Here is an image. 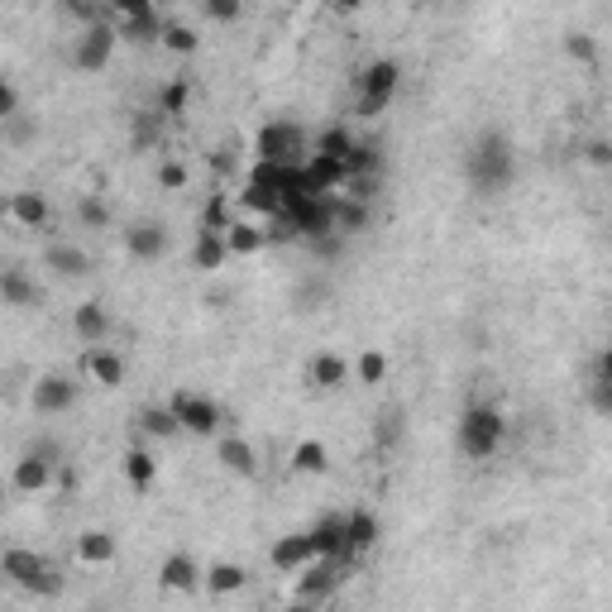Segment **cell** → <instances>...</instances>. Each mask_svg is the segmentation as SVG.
<instances>
[{
  "label": "cell",
  "mask_w": 612,
  "mask_h": 612,
  "mask_svg": "<svg viewBox=\"0 0 612 612\" xmlns=\"http://www.w3.org/2000/svg\"><path fill=\"white\" fill-rule=\"evenodd\" d=\"M469 182L479 187L483 197H498L512 187V177H517V149H512V139L503 130H483L474 139V149H469Z\"/></svg>",
  "instance_id": "obj_1"
},
{
  "label": "cell",
  "mask_w": 612,
  "mask_h": 612,
  "mask_svg": "<svg viewBox=\"0 0 612 612\" xmlns=\"http://www.w3.org/2000/svg\"><path fill=\"white\" fill-rule=\"evenodd\" d=\"M5 579H10L15 589L34 593V598H58V593H63V574H58V565H53L48 555L24 550V546L5 550Z\"/></svg>",
  "instance_id": "obj_2"
},
{
  "label": "cell",
  "mask_w": 612,
  "mask_h": 612,
  "mask_svg": "<svg viewBox=\"0 0 612 612\" xmlns=\"http://www.w3.org/2000/svg\"><path fill=\"white\" fill-rule=\"evenodd\" d=\"M503 412L498 407H483V402H474V407H464V416H459V450L469 459H488L498 445H503Z\"/></svg>",
  "instance_id": "obj_3"
},
{
  "label": "cell",
  "mask_w": 612,
  "mask_h": 612,
  "mask_svg": "<svg viewBox=\"0 0 612 612\" xmlns=\"http://www.w3.org/2000/svg\"><path fill=\"white\" fill-rule=\"evenodd\" d=\"M254 153H259V163H273V168H302L306 158V134L297 125H287V120H268L254 139Z\"/></svg>",
  "instance_id": "obj_4"
},
{
  "label": "cell",
  "mask_w": 612,
  "mask_h": 612,
  "mask_svg": "<svg viewBox=\"0 0 612 612\" xmlns=\"http://www.w3.org/2000/svg\"><path fill=\"white\" fill-rule=\"evenodd\" d=\"M397 87H402V67L393 58H378V63L364 67V77H359V115L373 120V115H383V110L393 106Z\"/></svg>",
  "instance_id": "obj_5"
},
{
  "label": "cell",
  "mask_w": 612,
  "mask_h": 612,
  "mask_svg": "<svg viewBox=\"0 0 612 612\" xmlns=\"http://www.w3.org/2000/svg\"><path fill=\"white\" fill-rule=\"evenodd\" d=\"M115 24L101 20V24H87V34L77 39V48H72V67L77 72H101V67L110 63V53H115Z\"/></svg>",
  "instance_id": "obj_6"
},
{
  "label": "cell",
  "mask_w": 612,
  "mask_h": 612,
  "mask_svg": "<svg viewBox=\"0 0 612 612\" xmlns=\"http://www.w3.org/2000/svg\"><path fill=\"white\" fill-rule=\"evenodd\" d=\"M168 407H173L177 426H182V431H192V436H211V431L220 426V407L211 402V397H201V393H187V388H182V393H173Z\"/></svg>",
  "instance_id": "obj_7"
},
{
  "label": "cell",
  "mask_w": 612,
  "mask_h": 612,
  "mask_svg": "<svg viewBox=\"0 0 612 612\" xmlns=\"http://www.w3.org/2000/svg\"><path fill=\"white\" fill-rule=\"evenodd\" d=\"M273 569H283V574H297V569H311L321 560V550H316V536L311 531H297V536H283L278 546H273Z\"/></svg>",
  "instance_id": "obj_8"
},
{
  "label": "cell",
  "mask_w": 612,
  "mask_h": 612,
  "mask_svg": "<svg viewBox=\"0 0 612 612\" xmlns=\"http://www.w3.org/2000/svg\"><path fill=\"white\" fill-rule=\"evenodd\" d=\"M125 249L134 259H163L168 254V225L163 220H134L125 230Z\"/></svg>",
  "instance_id": "obj_9"
},
{
  "label": "cell",
  "mask_w": 612,
  "mask_h": 612,
  "mask_svg": "<svg viewBox=\"0 0 612 612\" xmlns=\"http://www.w3.org/2000/svg\"><path fill=\"white\" fill-rule=\"evenodd\" d=\"M335 584H340V560H316L311 569H302V579H297V603H321V598H330L335 593Z\"/></svg>",
  "instance_id": "obj_10"
},
{
  "label": "cell",
  "mask_w": 612,
  "mask_h": 612,
  "mask_svg": "<svg viewBox=\"0 0 612 612\" xmlns=\"http://www.w3.org/2000/svg\"><path fill=\"white\" fill-rule=\"evenodd\" d=\"M72 402H77V383L63 378V373H48V378L34 383V412L53 416V412H67Z\"/></svg>",
  "instance_id": "obj_11"
},
{
  "label": "cell",
  "mask_w": 612,
  "mask_h": 612,
  "mask_svg": "<svg viewBox=\"0 0 612 612\" xmlns=\"http://www.w3.org/2000/svg\"><path fill=\"white\" fill-rule=\"evenodd\" d=\"M158 584L173 593H197L201 584H206V574H201V565L192 560V555H168L163 560V574H158Z\"/></svg>",
  "instance_id": "obj_12"
},
{
  "label": "cell",
  "mask_w": 612,
  "mask_h": 612,
  "mask_svg": "<svg viewBox=\"0 0 612 612\" xmlns=\"http://www.w3.org/2000/svg\"><path fill=\"white\" fill-rule=\"evenodd\" d=\"M311 536H316V550H321V560H350V531H345V517H326V522L311 526Z\"/></svg>",
  "instance_id": "obj_13"
},
{
  "label": "cell",
  "mask_w": 612,
  "mask_h": 612,
  "mask_svg": "<svg viewBox=\"0 0 612 612\" xmlns=\"http://www.w3.org/2000/svg\"><path fill=\"white\" fill-rule=\"evenodd\" d=\"M44 268H53L58 278H87L91 259H87V249H77V244H53L44 254Z\"/></svg>",
  "instance_id": "obj_14"
},
{
  "label": "cell",
  "mask_w": 612,
  "mask_h": 612,
  "mask_svg": "<svg viewBox=\"0 0 612 612\" xmlns=\"http://www.w3.org/2000/svg\"><path fill=\"white\" fill-rule=\"evenodd\" d=\"M72 326H77V340L101 345V340L110 335V316L101 311V302H82V306H77V316H72Z\"/></svg>",
  "instance_id": "obj_15"
},
{
  "label": "cell",
  "mask_w": 612,
  "mask_h": 612,
  "mask_svg": "<svg viewBox=\"0 0 612 612\" xmlns=\"http://www.w3.org/2000/svg\"><path fill=\"white\" fill-rule=\"evenodd\" d=\"M369 201H354V197H335V235H359L369 230Z\"/></svg>",
  "instance_id": "obj_16"
},
{
  "label": "cell",
  "mask_w": 612,
  "mask_h": 612,
  "mask_svg": "<svg viewBox=\"0 0 612 612\" xmlns=\"http://www.w3.org/2000/svg\"><path fill=\"white\" fill-rule=\"evenodd\" d=\"M225 259H230V244H225V235H216V230H201L197 244H192V263H197L201 273H211V268H220Z\"/></svg>",
  "instance_id": "obj_17"
},
{
  "label": "cell",
  "mask_w": 612,
  "mask_h": 612,
  "mask_svg": "<svg viewBox=\"0 0 612 612\" xmlns=\"http://www.w3.org/2000/svg\"><path fill=\"white\" fill-rule=\"evenodd\" d=\"M0 297L10 306H34L39 302V287L24 278V268H5V273H0Z\"/></svg>",
  "instance_id": "obj_18"
},
{
  "label": "cell",
  "mask_w": 612,
  "mask_h": 612,
  "mask_svg": "<svg viewBox=\"0 0 612 612\" xmlns=\"http://www.w3.org/2000/svg\"><path fill=\"white\" fill-rule=\"evenodd\" d=\"M402 431H407V421H402V407H383V412L373 416V445H378V450H397Z\"/></svg>",
  "instance_id": "obj_19"
},
{
  "label": "cell",
  "mask_w": 612,
  "mask_h": 612,
  "mask_svg": "<svg viewBox=\"0 0 612 612\" xmlns=\"http://www.w3.org/2000/svg\"><path fill=\"white\" fill-rule=\"evenodd\" d=\"M10 220H20V225H29V230H39L48 220V201L39 197V192H15L10 197Z\"/></svg>",
  "instance_id": "obj_20"
},
{
  "label": "cell",
  "mask_w": 612,
  "mask_h": 612,
  "mask_svg": "<svg viewBox=\"0 0 612 612\" xmlns=\"http://www.w3.org/2000/svg\"><path fill=\"white\" fill-rule=\"evenodd\" d=\"M345 378H350V364H345L340 354H316V359H311V383H316V388H340Z\"/></svg>",
  "instance_id": "obj_21"
},
{
  "label": "cell",
  "mask_w": 612,
  "mask_h": 612,
  "mask_svg": "<svg viewBox=\"0 0 612 612\" xmlns=\"http://www.w3.org/2000/svg\"><path fill=\"white\" fill-rule=\"evenodd\" d=\"M48 479H53V464H44V459L24 455L20 464H15V488H20V493H39V488H48Z\"/></svg>",
  "instance_id": "obj_22"
},
{
  "label": "cell",
  "mask_w": 612,
  "mask_h": 612,
  "mask_svg": "<svg viewBox=\"0 0 612 612\" xmlns=\"http://www.w3.org/2000/svg\"><path fill=\"white\" fill-rule=\"evenodd\" d=\"M77 555L87 565H110L115 560V536H106V531H82L77 536Z\"/></svg>",
  "instance_id": "obj_23"
},
{
  "label": "cell",
  "mask_w": 612,
  "mask_h": 612,
  "mask_svg": "<svg viewBox=\"0 0 612 612\" xmlns=\"http://www.w3.org/2000/svg\"><path fill=\"white\" fill-rule=\"evenodd\" d=\"M87 369H91V378H96V383L115 388V383L125 378V359H120L115 350H91L87 354Z\"/></svg>",
  "instance_id": "obj_24"
},
{
  "label": "cell",
  "mask_w": 612,
  "mask_h": 612,
  "mask_svg": "<svg viewBox=\"0 0 612 612\" xmlns=\"http://www.w3.org/2000/svg\"><path fill=\"white\" fill-rule=\"evenodd\" d=\"M225 244H230V254H259L263 244H268V235H263L259 225H249V220H235Z\"/></svg>",
  "instance_id": "obj_25"
},
{
  "label": "cell",
  "mask_w": 612,
  "mask_h": 612,
  "mask_svg": "<svg viewBox=\"0 0 612 612\" xmlns=\"http://www.w3.org/2000/svg\"><path fill=\"white\" fill-rule=\"evenodd\" d=\"M220 459H225V469H235V474H254L259 464H254V450H249V440H240V436H230V440H220Z\"/></svg>",
  "instance_id": "obj_26"
},
{
  "label": "cell",
  "mask_w": 612,
  "mask_h": 612,
  "mask_svg": "<svg viewBox=\"0 0 612 612\" xmlns=\"http://www.w3.org/2000/svg\"><path fill=\"white\" fill-rule=\"evenodd\" d=\"M345 531H350V555H359V550H369L373 541H378L373 512H350V517H345Z\"/></svg>",
  "instance_id": "obj_27"
},
{
  "label": "cell",
  "mask_w": 612,
  "mask_h": 612,
  "mask_svg": "<svg viewBox=\"0 0 612 612\" xmlns=\"http://www.w3.org/2000/svg\"><path fill=\"white\" fill-rule=\"evenodd\" d=\"M139 431H149V436L168 440V436H177L182 426H177L173 407H144V412H139Z\"/></svg>",
  "instance_id": "obj_28"
},
{
  "label": "cell",
  "mask_w": 612,
  "mask_h": 612,
  "mask_svg": "<svg viewBox=\"0 0 612 612\" xmlns=\"http://www.w3.org/2000/svg\"><path fill=\"white\" fill-rule=\"evenodd\" d=\"M292 469H302V474H326V445H321V440H302V445L292 450Z\"/></svg>",
  "instance_id": "obj_29"
},
{
  "label": "cell",
  "mask_w": 612,
  "mask_h": 612,
  "mask_svg": "<svg viewBox=\"0 0 612 612\" xmlns=\"http://www.w3.org/2000/svg\"><path fill=\"white\" fill-rule=\"evenodd\" d=\"M345 168H350V177H378L383 173V158H378L373 144H354L350 158H345Z\"/></svg>",
  "instance_id": "obj_30"
},
{
  "label": "cell",
  "mask_w": 612,
  "mask_h": 612,
  "mask_svg": "<svg viewBox=\"0 0 612 612\" xmlns=\"http://www.w3.org/2000/svg\"><path fill=\"white\" fill-rule=\"evenodd\" d=\"M359 144L345 125H330L326 134H321V144H316V153H326V158H350V149Z\"/></svg>",
  "instance_id": "obj_31"
},
{
  "label": "cell",
  "mask_w": 612,
  "mask_h": 612,
  "mask_svg": "<svg viewBox=\"0 0 612 612\" xmlns=\"http://www.w3.org/2000/svg\"><path fill=\"white\" fill-rule=\"evenodd\" d=\"M206 589H211V593L244 589V569L240 565H211V569H206Z\"/></svg>",
  "instance_id": "obj_32"
},
{
  "label": "cell",
  "mask_w": 612,
  "mask_h": 612,
  "mask_svg": "<svg viewBox=\"0 0 612 612\" xmlns=\"http://www.w3.org/2000/svg\"><path fill=\"white\" fill-rule=\"evenodd\" d=\"M125 474H130L134 488H149L153 474H158V464H153L149 450H130V455H125Z\"/></svg>",
  "instance_id": "obj_33"
},
{
  "label": "cell",
  "mask_w": 612,
  "mask_h": 612,
  "mask_svg": "<svg viewBox=\"0 0 612 612\" xmlns=\"http://www.w3.org/2000/svg\"><path fill=\"white\" fill-rule=\"evenodd\" d=\"M158 134H163L158 110H139V115H134V149H153V144H158Z\"/></svg>",
  "instance_id": "obj_34"
},
{
  "label": "cell",
  "mask_w": 612,
  "mask_h": 612,
  "mask_svg": "<svg viewBox=\"0 0 612 612\" xmlns=\"http://www.w3.org/2000/svg\"><path fill=\"white\" fill-rule=\"evenodd\" d=\"M565 53L574 58V63H584V67L598 63V44H593L589 34H569V39H565Z\"/></svg>",
  "instance_id": "obj_35"
},
{
  "label": "cell",
  "mask_w": 612,
  "mask_h": 612,
  "mask_svg": "<svg viewBox=\"0 0 612 612\" xmlns=\"http://www.w3.org/2000/svg\"><path fill=\"white\" fill-rule=\"evenodd\" d=\"M77 220H82L87 230H106V225H110V211L96 197H87V201H77Z\"/></svg>",
  "instance_id": "obj_36"
},
{
  "label": "cell",
  "mask_w": 612,
  "mask_h": 612,
  "mask_svg": "<svg viewBox=\"0 0 612 612\" xmlns=\"http://www.w3.org/2000/svg\"><path fill=\"white\" fill-rule=\"evenodd\" d=\"M163 44L173 48V53H197V34H192L187 24H168V34H163Z\"/></svg>",
  "instance_id": "obj_37"
},
{
  "label": "cell",
  "mask_w": 612,
  "mask_h": 612,
  "mask_svg": "<svg viewBox=\"0 0 612 612\" xmlns=\"http://www.w3.org/2000/svg\"><path fill=\"white\" fill-rule=\"evenodd\" d=\"M182 106H187V82L177 77V82H168V91H163V101H158V115H177Z\"/></svg>",
  "instance_id": "obj_38"
},
{
  "label": "cell",
  "mask_w": 612,
  "mask_h": 612,
  "mask_svg": "<svg viewBox=\"0 0 612 612\" xmlns=\"http://www.w3.org/2000/svg\"><path fill=\"white\" fill-rule=\"evenodd\" d=\"M383 373H388V359H383V354H364V359H359V378H364V383H383Z\"/></svg>",
  "instance_id": "obj_39"
},
{
  "label": "cell",
  "mask_w": 612,
  "mask_h": 612,
  "mask_svg": "<svg viewBox=\"0 0 612 612\" xmlns=\"http://www.w3.org/2000/svg\"><path fill=\"white\" fill-rule=\"evenodd\" d=\"M5 139H10V144H29V139H34V120H24V115L5 120Z\"/></svg>",
  "instance_id": "obj_40"
},
{
  "label": "cell",
  "mask_w": 612,
  "mask_h": 612,
  "mask_svg": "<svg viewBox=\"0 0 612 612\" xmlns=\"http://www.w3.org/2000/svg\"><path fill=\"white\" fill-rule=\"evenodd\" d=\"M201 10H206V15H211V20H240V5H235V0H211V5H201Z\"/></svg>",
  "instance_id": "obj_41"
},
{
  "label": "cell",
  "mask_w": 612,
  "mask_h": 612,
  "mask_svg": "<svg viewBox=\"0 0 612 612\" xmlns=\"http://www.w3.org/2000/svg\"><path fill=\"white\" fill-rule=\"evenodd\" d=\"M584 153H589L593 168H612V144H608V139H593V144H589Z\"/></svg>",
  "instance_id": "obj_42"
},
{
  "label": "cell",
  "mask_w": 612,
  "mask_h": 612,
  "mask_svg": "<svg viewBox=\"0 0 612 612\" xmlns=\"http://www.w3.org/2000/svg\"><path fill=\"white\" fill-rule=\"evenodd\" d=\"M158 182H163V187H182V182H187V168H182V163H163V168H158Z\"/></svg>",
  "instance_id": "obj_43"
},
{
  "label": "cell",
  "mask_w": 612,
  "mask_h": 612,
  "mask_svg": "<svg viewBox=\"0 0 612 612\" xmlns=\"http://www.w3.org/2000/svg\"><path fill=\"white\" fill-rule=\"evenodd\" d=\"M589 393H593V407L612 416V388H608V383H598V378H593V388H589Z\"/></svg>",
  "instance_id": "obj_44"
},
{
  "label": "cell",
  "mask_w": 612,
  "mask_h": 612,
  "mask_svg": "<svg viewBox=\"0 0 612 612\" xmlns=\"http://www.w3.org/2000/svg\"><path fill=\"white\" fill-rule=\"evenodd\" d=\"M593 378H598V383H608L612 388V345L603 354H598V373H593Z\"/></svg>",
  "instance_id": "obj_45"
},
{
  "label": "cell",
  "mask_w": 612,
  "mask_h": 612,
  "mask_svg": "<svg viewBox=\"0 0 612 612\" xmlns=\"http://www.w3.org/2000/svg\"><path fill=\"white\" fill-rule=\"evenodd\" d=\"M29 455H34V459H44V464H58V445H53V440H39V445H34Z\"/></svg>",
  "instance_id": "obj_46"
},
{
  "label": "cell",
  "mask_w": 612,
  "mask_h": 612,
  "mask_svg": "<svg viewBox=\"0 0 612 612\" xmlns=\"http://www.w3.org/2000/svg\"><path fill=\"white\" fill-rule=\"evenodd\" d=\"M283 612H316L311 603H292V608H283Z\"/></svg>",
  "instance_id": "obj_47"
},
{
  "label": "cell",
  "mask_w": 612,
  "mask_h": 612,
  "mask_svg": "<svg viewBox=\"0 0 612 612\" xmlns=\"http://www.w3.org/2000/svg\"><path fill=\"white\" fill-rule=\"evenodd\" d=\"M608 230H612V220H608Z\"/></svg>",
  "instance_id": "obj_48"
}]
</instances>
